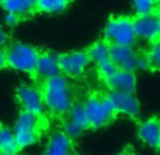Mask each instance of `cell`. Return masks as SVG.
Returning <instances> with one entry per match:
<instances>
[{
  "label": "cell",
  "instance_id": "obj_1",
  "mask_svg": "<svg viewBox=\"0 0 160 155\" xmlns=\"http://www.w3.org/2000/svg\"><path fill=\"white\" fill-rule=\"evenodd\" d=\"M39 90L45 110L55 117L66 116L76 102V85L72 82V79L63 76L62 73L44 80Z\"/></svg>",
  "mask_w": 160,
  "mask_h": 155
},
{
  "label": "cell",
  "instance_id": "obj_2",
  "mask_svg": "<svg viewBox=\"0 0 160 155\" xmlns=\"http://www.w3.org/2000/svg\"><path fill=\"white\" fill-rule=\"evenodd\" d=\"M6 64L8 68L16 71H21L32 78H35L37 62H38L41 51L35 47H31L22 42H10L4 48Z\"/></svg>",
  "mask_w": 160,
  "mask_h": 155
},
{
  "label": "cell",
  "instance_id": "obj_3",
  "mask_svg": "<svg viewBox=\"0 0 160 155\" xmlns=\"http://www.w3.org/2000/svg\"><path fill=\"white\" fill-rule=\"evenodd\" d=\"M45 128H47L45 116H35L21 111L13 130L18 148L21 150L37 142L41 138Z\"/></svg>",
  "mask_w": 160,
  "mask_h": 155
},
{
  "label": "cell",
  "instance_id": "obj_4",
  "mask_svg": "<svg viewBox=\"0 0 160 155\" xmlns=\"http://www.w3.org/2000/svg\"><path fill=\"white\" fill-rule=\"evenodd\" d=\"M82 104L86 111L88 128H101L112 121L117 116L105 94H100L97 92L88 94Z\"/></svg>",
  "mask_w": 160,
  "mask_h": 155
},
{
  "label": "cell",
  "instance_id": "obj_5",
  "mask_svg": "<svg viewBox=\"0 0 160 155\" xmlns=\"http://www.w3.org/2000/svg\"><path fill=\"white\" fill-rule=\"evenodd\" d=\"M104 41L108 45L119 47H133L136 35L132 27V17L112 16L104 27Z\"/></svg>",
  "mask_w": 160,
  "mask_h": 155
},
{
  "label": "cell",
  "instance_id": "obj_6",
  "mask_svg": "<svg viewBox=\"0 0 160 155\" xmlns=\"http://www.w3.org/2000/svg\"><path fill=\"white\" fill-rule=\"evenodd\" d=\"M58 62L62 75L69 79H76L84 75L90 59L86 51H73V52L58 54Z\"/></svg>",
  "mask_w": 160,
  "mask_h": 155
},
{
  "label": "cell",
  "instance_id": "obj_7",
  "mask_svg": "<svg viewBox=\"0 0 160 155\" xmlns=\"http://www.w3.org/2000/svg\"><path fill=\"white\" fill-rule=\"evenodd\" d=\"M16 96L21 111L35 114V116H44L45 106L44 100H42L41 90L38 88L21 83L16 90Z\"/></svg>",
  "mask_w": 160,
  "mask_h": 155
},
{
  "label": "cell",
  "instance_id": "obj_8",
  "mask_svg": "<svg viewBox=\"0 0 160 155\" xmlns=\"http://www.w3.org/2000/svg\"><path fill=\"white\" fill-rule=\"evenodd\" d=\"M132 27H133V33L136 35V40L139 38L148 42L158 41L160 33L159 13L132 17Z\"/></svg>",
  "mask_w": 160,
  "mask_h": 155
},
{
  "label": "cell",
  "instance_id": "obj_9",
  "mask_svg": "<svg viewBox=\"0 0 160 155\" xmlns=\"http://www.w3.org/2000/svg\"><path fill=\"white\" fill-rule=\"evenodd\" d=\"M105 97L111 103L117 114L122 113L132 119H138L141 113V104L133 93H122V92H110L105 93Z\"/></svg>",
  "mask_w": 160,
  "mask_h": 155
},
{
  "label": "cell",
  "instance_id": "obj_10",
  "mask_svg": "<svg viewBox=\"0 0 160 155\" xmlns=\"http://www.w3.org/2000/svg\"><path fill=\"white\" fill-rule=\"evenodd\" d=\"M139 55L133 51L132 47H119V45H110V61L119 71L135 72L138 69Z\"/></svg>",
  "mask_w": 160,
  "mask_h": 155
},
{
  "label": "cell",
  "instance_id": "obj_11",
  "mask_svg": "<svg viewBox=\"0 0 160 155\" xmlns=\"http://www.w3.org/2000/svg\"><path fill=\"white\" fill-rule=\"evenodd\" d=\"M6 14L13 16L18 20V23L28 20L37 14L35 0H3L2 4Z\"/></svg>",
  "mask_w": 160,
  "mask_h": 155
},
{
  "label": "cell",
  "instance_id": "obj_12",
  "mask_svg": "<svg viewBox=\"0 0 160 155\" xmlns=\"http://www.w3.org/2000/svg\"><path fill=\"white\" fill-rule=\"evenodd\" d=\"M58 75H61L58 54L48 52V51L39 54L38 62H37V69H35L37 79H41L44 82V80H48L51 78H55Z\"/></svg>",
  "mask_w": 160,
  "mask_h": 155
},
{
  "label": "cell",
  "instance_id": "obj_13",
  "mask_svg": "<svg viewBox=\"0 0 160 155\" xmlns=\"http://www.w3.org/2000/svg\"><path fill=\"white\" fill-rule=\"evenodd\" d=\"M44 155H76L73 140H70L62 130L53 131L49 136Z\"/></svg>",
  "mask_w": 160,
  "mask_h": 155
},
{
  "label": "cell",
  "instance_id": "obj_14",
  "mask_svg": "<svg viewBox=\"0 0 160 155\" xmlns=\"http://www.w3.org/2000/svg\"><path fill=\"white\" fill-rule=\"evenodd\" d=\"M105 85L110 92H122V93H133L136 89V75L135 72L117 71L111 78L105 80Z\"/></svg>",
  "mask_w": 160,
  "mask_h": 155
},
{
  "label": "cell",
  "instance_id": "obj_15",
  "mask_svg": "<svg viewBox=\"0 0 160 155\" xmlns=\"http://www.w3.org/2000/svg\"><path fill=\"white\" fill-rule=\"evenodd\" d=\"M138 137L142 142L149 145L153 150H159L160 147V124L158 117H150L145 121L139 123Z\"/></svg>",
  "mask_w": 160,
  "mask_h": 155
},
{
  "label": "cell",
  "instance_id": "obj_16",
  "mask_svg": "<svg viewBox=\"0 0 160 155\" xmlns=\"http://www.w3.org/2000/svg\"><path fill=\"white\" fill-rule=\"evenodd\" d=\"M73 0H35L37 13L59 14L63 13Z\"/></svg>",
  "mask_w": 160,
  "mask_h": 155
},
{
  "label": "cell",
  "instance_id": "obj_17",
  "mask_svg": "<svg viewBox=\"0 0 160 155\" xmlns=\"http://www.w3.org/2000/svg\"><path fill=\"white\" fill-rule=\"evenodd\" d=\"M86 52H87L90 62H93L96 65H101L104 62L110 61V45L104 40L94 42Z\"/></svg>",
  "mask_w": 160,
  "mask_h": 155
},
{
  "label": "cell",
  "instance_id": "obj_18",
  "mask_svg": "<svg viewBox=\"0 0 160 155\" xmlns=\"http://www.w3.org/2000/svg\"><path fill=\"white\" fill-rule=\"evenodd\" d=\"M20 148L14 138V133L11 128L0 124V152L18 154Z\"/></svg>",
  "mask_w": 160,
  "mask_h": 155
},
{
  "label": "cell",
  "instance_id": "obj_19",
  "mask_svg": "<svg viewBox=\"0 0 160 155\" xmlns=\"http://www.w3.org/2000/svg\"><path fill=\"white\" fill-rule=\"evenodd\" d=\"M132 7L135 16H148L159 13V0H133Z\"/></svg>",
  "mask_w": 160,
  "mask_h": 155
},
{
  "label": "cell",
  "instance_id": "obj_20",
  "mask_svg": "<svg viewBox=\"0 0 160 155\" xmlns=\"http://www.w3.org/2000/svg\"><path fill=\"white\" fill-rule=\"evenodd\" d=\"M69 117L68 119L72 120L73 123L79 126L82 130H87L88 128V121H87V117H86V111L84 107L80 102H75V104L72 106V109L69 110Z\"/></svg>",
  "mask_w": 160,
  "mask_h": 155
},
{
  "label": "cell",
  "instance_id": "obj_21",
  "mask_svg": "<svg viewBox=\"0 0 160 155\" xmlns=\"http://www.w3.org/2000/svg\"><path fill=\"white\" fill-rule=\"evenodd\" d=\"M150 48L148 50V52L145 54V59L149 64L150 71H158L159 69V62H160V48H159V40L158 41L150 42Z\"/></svg>",
  "mask_w": 160,
  "mask_h": 155
},
{
  "label": "cell",
  "instance_id": "obj_22",
  "mask_svg": "<svg viewBox=\"0 0 160 155\" xmlns=\"http://www.w3.org/2000/svg\"><path fill=\"white\" fill-rule=\"evenodd\" d=\"M117 71H118L117 67L111 61H107L101 65H97V73H98V78L102 80V82H105L108 78H111Z\"/></svg>",
  "mask_w": 160,
  "mask_h": 155
},
{
  "label": "cell",
  "instance_id": "obj_23",
  "mask_svg": "<svg viewBox=\"0 0 160 155\" xmlns=\"http://www.w3.org/2000/svg\"><path fill=\"white\" fill-rule=\"evenodd\" d=\"M62 131H63L70 140H75V138H78V137H80V134H82L84 130H82L76 123H73L72 120L68 119L66 121L63 123V130Z\"/></svg>",
  "mask_w": 160,
  "mask_h": 155
},
{
  "label": "cell",
  "instance_id": "obj_24",
  "mask_svg": "<svg viewBox=\"0 0 160 155\" xmlns=\"http://www.w3.org/2000/svg\"><path fill=\"white\" fill-rule=\"evenodd\" d=\"M7 67L6 64V52H4V47H0V69Z\"/></svg>",
  "mask_w": 160,
  "mask_h": 155
},
{
  "label": "cell",
  "instance_id": "obj_25",
  "mask_svg": "<svg viewBox=\"0 0 160 155\" xmlns=\"http://www.w3.org/2000/svg\"><path fill=\"white\" fill-rule=\"evenodd\" d=\"M4 45H7V34L0 27V47H4Z\"/></svg>",
  "mask_w": 160,
  "mask_h": 155
},
{
  "label": "cell",
  "instance_id": "obj_26",
  "mask_svg": "<svg viewBox=\"0 0 160 155\" xmlns=\"http://www.w3.org/2000/svg\"><path fill=\"white\" fill-rule=\"evenodd\" d=\"M118 155H135V151H133L131 147H128V148H125L124 151H121Z\"/></svg>",
  "mask_w": 160,
  "mask_h": 155
},
{
  "label": "cell",
  "instance_id": "obj_27",
  "mask_svg": "<svg viewBox=\"0 0 160 155\" xmlns=\"http://www.w3.org/2000/svg\"><path fill=\"white\" fill-rule=\"evenodd\" d=\"M0 155H18V154H8V152H0Z\"/></svg>",
  "mask_w": 160,
  "mask_h": 155
},
{
  "label": "cell",
  "instance_id": "obj_28",
  "mask_svg": "<svg viewBox=\"0 0 160 155\" xmlns=\"http://www.w3.org/2000/svg\"><path fill=\"white\" fill-rule=\"evenodd\" d=\"M2 2H3V0H0V4H2Z\"/></svg>",
  "mask_w": 160,
  "mask_h": 155
}]
</instances>
